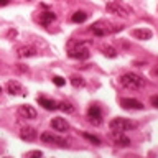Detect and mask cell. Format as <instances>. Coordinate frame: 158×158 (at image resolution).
<instances>
[{
    "instance_id": "cell-1",
    "label": "cell",
    "mask_w": 158,
    "mask_h": 158,
    "mask_svg": "<svg viewBox=\"0 0 158 158\" xmlns=\"http://www.w3.org/2000/svg\"><path fill=\"white\" fill-rule=\"evenodd\" d=\"M89 43L91 41H77V40H71L68 43V54L71 59H79V61H84L91 56L89 53Z\"/></svg>"
},
{
    "instance_id": "cell-2",
    "label": "cell",
    "mask_w": 158,
    "mask_h": 158,
    "mask_svg": "<svg viewBox=\"0 0 158 158\" xmlns=\"http://www.w3.org/2000/svg\"><path fill=\"white\" fill-rule=\"evenodd\" d=\"M120 84L125 89H132V91H137V89H142L145 86V79H143L140 74L135 73H125L120 76Z\"/></svg>"
},
{
    "instance_id": "cell-3",
    "label": "cell",
    "mask_w": 158,
    "mask_h": 158,
    "mask_svg": "<svg viewBox=\"0 0 158 158\" xmlns=\"http://www.w3.org/2000/svg\"><path fill=\"white\" fill-rule=\"evenodd\" d=\"M106 8H107V12H110L114 15H118V17H122V18H128L133 13V8L128 7L127 3H123L122 0H110V2H107Z\"/></svg>"
},
{
    "instance_id": "cell-4",
    "label": "cell",
    "mask_w": 158,
    "mask_h": 158,
    "mask_svg": "<svg viewBox=\"0 0 158 158\" xmlns=\"http://www.w3.org/2000/svg\"><path fill=\"white\" fill-rule=\"evenodd\" d=\"M109 128L115 130V132H127V130L137 128V123L133 120H130V118H125V117H115L109 122Z\"/></svg>"
},
{
    "instance_id": "cell-5",
    "label": "cell",
    "mask_w": 158,
    "mask_h": 158,
    "mask_svg": "<svg viewBox=\"0 0 158 158\" xmlns=\"http://www.w3.org/2000/svg\"><path fill=\"white\" fill-rule=\"evenodd\" d=\"M123 27H107V25H102V23H96L91 27V31L94 36H106V35H110V33H115V31H120Z\"/></svg>"
},
{
    "instance_id": "cell-6",
    "label": "cell",
    "mask_w": 158,
    "mask_h": 158,
    "mask_svg": "<svg viewBox=\"0 0 158 158\" xmlns=\"http://www.w3.org/2000/svg\"><path fill=\"white\" fill-rule=\"evenodd\" d=\"M40 138H41V142L49 143V145H58L61 148L68 147V140H66V138H61V137L54 135L53 132H43L41 135H40Z\"/></svg>"
},
{
    "instance_id": "cell-7",
    "label": "cell",
    "mask_w": 158,
    "mask_h": 158,
    "mask_svg": "<svg viewBox=\"0 0 158 158\" xmlns=\"http://www.w3.org/2000/svg\"><path fill=\"white\" fill-rule=\"evenodd\" d=\"M87 118L92 125H101L102 123V112L97 106H91L87 109Z\"/></svg>"
},
{
    "instance_id": "cell-8",
    "label": "cell",
    "mask_w": 158,
    "mask_h": 158,
    "mask_svg": "<svg viewBox=\"0 0 158 158\" xmlns=\"http://www.w3.org/2000/svg\"><path fill=\"white\" fill-rule=\"evenodd\" d=\"M120 106L125 109V110H142L143 109V104L137 99H132V97H123L120 99Z\"/></svg>"
},
{
    "instance_id": "cell-9",
    "label": "cell",
    "mask_w": 158,
    "mask_h": 158,
    "mask_svg": "<svg viewBox=\"0 0 158 158\" xmlns=\"http://www.w3.org/2000/svg\"><path fill=\"white\" fill-rule=\"evenodd\" d=\"M7 92L12 94V96H27V91H25V87L20 84L18 81H8L7 82Z\"/></svg>"
},
{
    "instance_id": "cell-10",
    "label": "cell",
    "mask_w": 158,
    "mask_h": 158,
    "mask_svg": "<svg viewBox=\"0 0 158 158\" xmlns=\"http://www.w3.org/2000/svg\"><path fill=\"white\" fill-rule=\"evenodd\" d=\"M112 138H114V143H115V147H120V148H127L130 147V138L127 135H123V132H115L112 130Z\"/></svg>"
},
{
    "instance_id": "cell-11",
    "label": "cell",
    "mask_w": 158,
    "mask_h": 158,
    "mask_svg": "<svg viewBox=\"0 0 158 158\" xmlns=\"http://www.w3.org/2000/svg\"><path fill=\"white\" fill-rule=\"evenodd\" d=\"M17 56H18L20 59L33 58V56H36V48H35V46H30V44H23V46H18V48H17Z\"/></svg>"
},
{
    "instance_id": "cell-12",
    "label": "cell",
    "mask_w": 158,
    "mask_h": 158,
    "mask_svg": "<svg viewBox=\"0 0 158 158\" xmlns=\"http://www.w3.org/2000/svg\"><path fill=\"white\" fill-rule=\"evenodd\" d=\"M17 114L20 118H27V120H31V118H36V110L31 106H20L17 109Z\"/></svg>"
},
{
    "instance_id": "cell-13",
    "label": "cell",
    "mask_w": 158,
    "mask_h": 158,
    "mask_svg": "<svg viewBox=\"0 0 158 158\" xmlns=\"http://www.w3.org/2000/svg\"><path fill=\"white\" fill-rule=\"evenodd\" d=\"M20 138L25 140V142H35L38 138L36 128H33V127H23L22 130H20Z\"/></svg>"
},
{
    "instance_id": "cell-14",
    "label": "cell",
    "mask_w": 158,
    "mask_h": 158,
    "mask_svg": "<svg viewBox=\"0 0 158 158\" xmlns=\"http://www.w3.org/2000/svg\"><path fill=\"white\" fill-rule=\"evenodd\" d=\"M51 127L56 132H68L69 130V123L66 122V118L63 117H54L51 118Z\"/></svg>"
},
{
    "instance_id": "cell-15",
    "label": "cell",
    "mask_w": 158,
    "mask_h": 158,
    "mask_svg": "<svg viewBox=\"0 0 158 158\" xmlns=\"http://www.w3.org/2000/svg\"><path fill=\"white\" fill-rule=\"evenodd\" d=\"M36 101H38L40 106H43L46 110H58V102L53 101V99H48V97H44V96H38Z\"/></svg>"
},
{
    "instance_id": "cell-16",
    "label": "cell",
    "mask_w": 158,
    "mask_h": 158,
    "mask_svg": "<svg viewBox=\"0 0 158 158\" xmlns=\"http://www.w3.org/2000/svg\"><path fill=\"white\" fill-rule=\"evenodd\" d=\"M132 36L137 40H150L153 36V33L148 28H135V30H132Z\"/></svg>"
},
{
    "instance_id": "cell-17",
    "label": "cell",
    "mask_w": 158,
    "mask_h": 158,
    "mask_svg": "<svg viewBox=\"0 0 158 158\" xmlns=\"http://www.w3.org/2000/svg\"><path fill=\"white\" fill-rule=\"evenodd\" d=\"M54 20H56V13H53V12H43V13H40V23H41L43 27L51 25Z\"/></svg>"
},
{
    "instance_id": "cell-18",
    "label": "cell",
    "mask_w": 158,
    "mask_h": 158,
    "mask_svg": "<svg viewBox=\"0 0 158 158\" xmlns=\"http://www.w3.org/2000/svg\"><path fill=\"white\" fill-rule=\"evenodd\" d=\"M69 82H71L74 87H84L86 86V79L82 76H77V74H74V76L69 77Z\"/></svg>"
},
{
    "instance_id": "cell-19",
    "label": "cell",
    "mask_w": 158,
    "mask_h": 158,
    "mask_svg": "<svg viewBox=\"0 0 158 158\" xmlns=\"http://www.w3.org/2000/svg\"><path fill=\"white\" fill-rule=\"evenodd\" d=\"M71 20H73L74 23H84V22L87 20V13L82 12V10H79V12H74L73 17H71Z\"/></svg>"
},
{
    "instance_id": "cell-20",
    "label": "cell",
    "mask_w": 158,
    "mask_h": 158,
    "mask_svg": "<svg viewBox=\"0 0 158 158\" xmlns=\"http://www.w3.org/2000/svg\"><path fill=\"white\" fill-rule=\"evenodd\" d=\"M58 109H61L63 112H66V114H73L76 109H74V106L71 102H66V101H63V102H59L58 104Z\"/></svg>"
},
{
    "instance_id": "cell-21",
    "label": "cell",
    "mask_w": 158,
    "mask_h": 158,
    "mask_svg": "<svg viewBox=\"0 0 158 158\" xmlns=\"http://www.w3.org/2000/svg\"><path fill=\"white\" fill-rule=\"evenodd\" d=\"M117 53L118 51L114 46H104L102 48V54H104V56H107V58H115Z\"/></svg>"
},
{
    "instance_id": "cell-22",
    "label": "cell",
    "mask_w": 158,
    "mask_h": 158,
    "mask_svg": "<svg viewBox=\"0 0 158 158\" xmlns=\"http://www.w3.org/2000/svg\"><path fill=\"white\" fill-rule=\"evenodd\" d=\"M82 137L86 138V140H89L91 143H94V145H101V138H97L96 135H91L89 132H82Z\"/></svg>"
},
{
    "instance_id": "cell-23",
    "label": "cell",
    "mask_w": 158,
    "mask_h": 158,
    "mask_svg": "<svg viewBox=\"0 0 158 158\" xmlns=\"http://www.w3.org/2000/svg\"><path fill=\"white\" fill-rule=\"evenodd\" d=\"M53 82L56 84L58 87H63L64 84H66V81H64V79H63L61 76H53Z\"/></svg>"
},
{
    "instance_id": "cell-24",
    "label": "cell",
    "mask_w": 158,
    "mask_h": 158,
    "mask_svg": "<svg viewBox=\"0 0 158 158\" xmlns=\"http://www.w3.org/2000/svg\"><path fill=\"white\" fill-rule=\"evenodd\" d=\"M15 71H17V73H28V68L27 66H25V64H15Z\"/></svg>"
},
{
    "instance_id": "cell-25",
    "label": "cell",
    "mask_w": 158,
    "mask_h": 158,
    "mask_svg": "<svg viewBox=\"0 0 158 158\" xmlns=\"http://www.w3.org/2000/svg\"><path fill=\"white\" fill-rule=\"evenodd\" d=\"M25 156H43V152H40V150H33V152H27L25 153Z\"/></svg>"
},
{
    "instance_id": "cell-26",
    "label": "cell",
    "mask_w": 158,
    "mask_h": 158,
    "mask_svg": "<svg viewBox=\"0 0 158 158\" xmlns=\"http://www.w3.org/2000/svg\"><path fill=\"white\" fill-rule=\"evenodd\" d=\"M150 102H152V106H153V107H156V109H158V96H153V97L150 99Z\"/></svg>"
},
{
    "instance_id": "cell-27",
    "label": "cell",
    "mask_w": 158,
    "mask_h": 158,
    "mask_svg": "<svg viewBox=\"0 0 158 158\" xmlns=\"http://www.w3.org/2000/svg\"><path fill=\"white\" fill-rule=\"evenodd\" d=\"M10 3V0H0V7H7Z\"/></svg>"
},
{
    "instance_id": "cell-28",
    "label": "cell",
    "mask_w": 158,
    "mask_h": 158,
    "mask_svg": "<svg viewBox=\"0 0 158 158\" xmlns=\"http://www.w3.org/2000/svg\"><path fill=\"white\" fill-rule=\"evenodd\" d=\"M0 94H2V86H0Z\"/></svg>"
},
{
    "instance_id": "cell-29",
    "label": "cell",
    "mask_w": 158,
    "mask_h": 158,
    "mask_svg": "<svg viewBox=\"0 0 158 158\" xmlns=\"http://www.w3.org/2000/svg\"><path fill=\"white\" fill-rule=\"evenodd\" d=\"M156 74H158V68H156Z\"/></svg>"
}]
</instances>
